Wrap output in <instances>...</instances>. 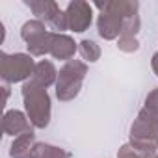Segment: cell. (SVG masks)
<instances>
[{
	"label": "cell",
	"instance_id": "cell-6",
	"mask_svg": "<svg viewBox=\"0 0 158 158\" xmlns=\"http://www.w3.org/2000/svg\"><path fill=\"white\" fill-rule=\"evenodd\" d=\"M2 130H4V134L17 138L21 134L32 130V123H30V119H28V115L24 112L8 110L4 114V117H2Z\"/></svg>",
	"mask_w": 158,
	"mask_h": 158
},
{
	"label": "cell",
	"instance_id": "cell-5",
	"mask_svg": "<svg viewBox=\"0 0 158 158\" xmlns=\"http://www.w3.org/2000/svg\"><path fill=\"white\" fill-rule=\"evenodd\" d=\"M130 139H145L158 145V115L147 108H141L130 125Z\"/></svg>",
	"mask_w": 158,
	"mask_h": 158
},
{
	"label": "cell",
	"instance_id": "cell-1",
	"mask_svg": "<svg viewBox=\"0 0 158 158\" xmlns=\"http://www.w3.org/2000/svg\"><path fill=\"white\" fill-rule=\"evenodd\" d=\"M23 102H24V110L26 115L32 123L34 128H47L50 123V115H52V102H50V95L47 91V88L35 84L34 80H28L23 84Z\"/></svg>",
	"mask_w": 158,
	"mask_h": 158
},
{
	"label": "cell",
	"instance_id": "cell-21",
	"mask_svg": "<svg viewBox=\"0 0 158 158\" xmlns=\"http://www.w3.org/2000/svg\"><path fill=\"white\" fill-rule=\"evenodd\" d=\"M143 108H147V110H151L152 114L158 115V88H154V89L145 97V106H143Z\"/></svg>",
	"mask_w": 158,
	"mask_h": 158
},
{
	"label": "cell",
	"instance_id": "cell-12",
	"mask_svg": "<svg viewBox=\"0 0 158 158\" xmlns=\"http://www.w3.org/2000/svg\"><path fill=\"white\" fill-rule=\"evenodd\" d=\"M54 37H56V32H47V34H43L41 37H37L35 41L28 43V45H26L28 54H30V56H39V58L50 54L52 45H54Z\"/></svg>",
	"mask_w": 158,
	"mask_h": 158
},
{
	"label": "cell",
	"instance_id": "cell-8",
	"mask_svg": "<svg viewBox=\"0 0 158 158\" xmlns=\"http://www.w3.org/2000/svg\"><path fill=\"white\" fill-rule=\"evenodd\" d=\"M93 8L101 11H112L121 19H127V17L138 15L139 4L136 0H108V2H93Z\"/></svg>",
	"mask_w": 158,
	"mask_h": 158
},
{
	"label": "cell",
	"instance_id": "cell-17",
	"mask_svg": "<svg viewBox=\"0 0 158 158\" xmlns=\"http://www.w3.org/2000/svg\"><path fill=\"white\" fill-rule=\"evenodd\" d=\"M45 24H48L56 34H63L65 30H69V24H67V15H65V10H61L60 6L52 11V15L45 21Z\"/></svg>",
	"mask_w": 158,
	"mask_h": 158
},
{
	"label": "cell",
	"instance_id": "cell-22",
	"mask_svg": "<svg viewBox=\"0 0 158 158\" xmlns=\"http://www.w3.org/2000/svg\"><path fill=\"white\" fill-rule=\"evenodd\" d=\"M117 158H141L130 143H123L117 151Z\"/></svg>",
	"mask_w": 158,
	"mask_h": 158
},
{
	"label": "cell",
	"instance_id": "cell-3",
	"mask_svg": "<svg viewBox=\"0 0 158 158\" xmlns=\"http://www.w3.org/2000/svg\"><path fill=\"white\" fill-rule=\"evenodd\" d=\"M35 71L34 56L28 52H0V76L4 78L6 84H19L28 82Z\"/></svg>",
	"mask_w": 158,
	"mask_h": 158
},
{
	"label": "cell",
	"instance_id": "cell-2",
	"mask_svg": "<svg viewBox=\"0 0 158 158\" xmlns=\"http://www.w3.org/2000/svg\"><path fill=\"white\" fill-rule=\"evenodd\" d=\"M88 74V63L84 60H69L61 65L56 80V97L60 102L74 101L82 89V82Z\"/></svg>",
	"mask_w": 158,
	"mask_h": 158
},
{
	"label": "cell",
	"instance_id": "cell-11",
	"mask_svg": "<svg viewBox=\"0 0 158 158\" xmlns=\"http://www.w3.org/2000/svg\"><path fill=\"white\" fill-rule=\"evenodd\" d=\"M35 143L37 141H35L34 130H28V132H24L13 139V143L10 147V156L11 158H30Z\"/></svg>",
	"mask_w": 158,
	"mask_h": 158
},
{
	"label": "cell",
	"instance_id": "cell-9",
	"mask_svg": "<svg viewBox=\"0 0 158 158\" xmlns=\"http://www.w3.org/2000/svg\"><path fill=\"white\" fill-rule=\"evenodd\" d=\"M76 52H78V43L71 35H67V34H56L54 45H52V50H50V56L54 60L69 61V60L74 58Z\"/></svg>",
	"mask_w": 158,
	"mask_h": 158
},
{
	"label": "cell",
	"instance_id": "cell-24",
	"mask_svg": "<svg viewBox=\"0 0 158 158\" xmlns=\"http://www.w3.org/2000/svg\"><path fill=\"white\" fill-rule=\"evenodd\" d=\"M2 89H4V104H6L8 102V97H10V84H4Z\"/></svg>",
	"mask_w": 158,
	"mask_h": 158
},
{
	"label": "cell",
	"instance_id": "cell-13",
	"mask_svg": "<svg viewBox=\"0 0 158 158\" xmlns=\"http://www.w3.org/2000/svg\"><path fill=\"white\" fill-rule=\"evenodd\" d=\"M47 32H48V30H47V24H45L43 21L32 19V21H26V23L23 24V28H21V37H23V41L28 45V43L35 41L37 37H41V35L47 34Z\"/></svg>",
	"mask_w": 158,
	"mask_h": 158
},
{
	"label": "cell",
	"instance_id": "cell-14",
	"mask_svg": "<svg viewBox=\"0 0 158 158\" xmlns=\"http://www.w3.org/2000/svg\"><path fill=\"white\" fill-rule=\"evenodd\" d=\"M30 158H71V154L65 149H61V147L37 141L35 147H34V151H32V156Z\"/></svg>",
	"mask_w": 158,
	"mask_h": 158
},
{
	"label": "cell",
	"instance_id": "cell-20",
	"mask_svg": "<svg viewBox=\"0 0 158 158\" xmlns=\"http://www.w3.org/2000/svg\"><path fill=\"white\" fill-rule=\"evenodd\" d=\"M117 48L121 52H128L130 54V52H136L139 48V41H138V37H132V35H119Z\"/></svg>",
	"mask_w": 158,
	"mask_h": 158
},
{
	"label": "cell",
	"instance_id": "cell-23",
	"mask_svg": "<svg viewBox=\"0 0 158 158\" xmlns=\"http://www.w3.org/2000/svg\"><path fill=\"white\" fill-rule=\"evenodd\" d=\"M151 67H152V71H154V74L158 76V50L152 54V58H151Z\"/></svg>",
	"mask_w": 158,
	"mask_h": 158
},
{
	"label": "cell",
	"instance_id": "cell-4",
	"mask_svg": "<svg viewBox=\"0 0 158 158\" xmlns=\"http://www.w3.org/2000/svg\"><path fill=\"white\" fill-rule=\"evenodd\" d=\"M65 15H67L69 30L74 32V34H82L93 23V4L84 2V0L69 2L67 8H65Z\"/></svg>",
	"mask_w": 158,
	"mask_h": 158
},
{
	"label": "cell",
	"instance_id": "cell-10",
	"mask_svg": "<svg viewBox=\"0 0 158 158\" xmlns=\"http://www.w3.org/2000/svg\"><path fill=\"white\" fill-rule=\"evenodd\" d=\"M30 80H34L35 84L43 86V88H50V86H56V80H58V71L54 67V63L50 60H39L35 63V71L32 74Z\"/></svg>",
	"mask_w": 158,
	"mask_h": 158
},
{
	"label": "cell",
	"instance_id": "cell-16",
	"mask_svg": "<svg viewBox=\"0 0 158 158\" xmlns=\"http://www.w3.org/2000/svg\"><path fill=\"white\" fill-rule=\"evenodd\" d=\"M78 54L86 63H95L101 60V47L91 39H82L78 43Z\"/></svg>",
	"mask_w": 158,
	"mask_h": 158
},
{
	"label": "cell",
	"instance_id": "cell-18",
	"mask_svg": "<svg viewBox=\"0 0 158 158\" xmlns=\"http://www.w3.org/2000/svg\"><path fill=\"white\" fill-rule=\"evenodd\" d=\"M128 143L136 149V152L141 158H158V145L156 143L145 141V139H130Z\"/></svg>",
	"mask_w": 158,
	"mask_h": 158
},
{
	"label": "cell",
	"instance_id": "cell-15",
	"mask_svg": "<svg viewBox=\"0 0 158 158\" xmlns=\"http://www.w3.org/2000/svg\"><path fill=\"white\" fill-rule=\"evenodd\" d=\"M28 8H30V11L39 19V21H47L50 15H52V11L58 8V2H54V0H26L24 2Z\"/></svg>",
	"mask_w": 158,
	"mask_h": 158
},
{
	"label": "cell",
	"instance_id": "cell-7",
	"mask_svg": "<svg viewBox=\"0 0 158 158\" xmlns=\"http://www.w3.org/2000/svg\"><path fill=\"white\" fill-rule=\"evenodd\" d=\"M121 28H123V19L112 11H101L97 17V30L99 35L106 41H114L119 39L121 35Z\"/></svg>",
	"mask_w": 158,
	"mask_h": 158
},
{
	"label": "cell",
	"instance_id": "cell-19",
	"mask_svg": "<svg viewBox=\"0 0 158 158\" xmlns=\"http://www.w3.org/2000/svg\"><path fill=\"white\" fill-rule=\"evenodd\" d=\"M139 28H141V19H139V15L127 17V19H123L121 35H132V37H136L138 32H139Z\"/></svg>",
	"mask_w": 158,
	"mask_h": 158
}]
</instances>
